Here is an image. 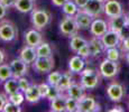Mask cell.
<instances>
[{"label": "cell", "mask_w": 129, "mask_h": 112, "mask_svg": "<svg viewBox=\"0 0 129 112\" xmlns=\"http://www.w3.org/2000/svg\"><path fill=\"white\" fill-rule=\"evenodd\" d=\"M81 84L86 90L95 89L100 83V72L94 71L93 68H84L80 73Z\"/></svg>", "instance_id": "1"}, {"label": "cell", "mask_w": 129, "mask_h": 112, "mask_svg": "<svg viewBox=\"0 0 129 112\" xmlns=\"http://www.w3.org/2000/svg\"><path fill=\"white\" fill-rule=\"evenodd\" d=\"M30 20L33 26L38 30L44 29L51 21V14L45 9H38L35 8L31 10L30 14Z\"/></svg>", "instance_id": "2"}, {"label": "cell", "mask_w": 129, "mask_h": 112, "mask_svg": "<svg viewBox=\"0 0 129 112\" xmlns=\"http://www.w3.org/2000/svg\"><path fill=\"white\" fill-rule=\"evenodd\" d=\"M17 37V28L11 21L1 20L0 21V41L5 43L12 42Z\"/></svg>", "instance_id": "3"}, {"label": "cell", "mask_w": 129, "mask_h": 112, "mask_svg": "<svg viewBox=\"0 0 129 112\" xmlns=\"http://www.w3.org/2000/svg\"><path fill=\"white\" fill-rule=\"evenodd\" d=\"M99 72L101 76L105 79H113L119 72V64L118 62L111 61V59L105 58L100 63L99 66Z\"/></svg>", "instance_id": "4"}, {"label": "cell", "mask_w": 129, "mask_h": 112, "mask_svg": "<svg viewBox=\"0 0 129 112\" xmlns=\"http://www.w3.org/2000/svg\"><path fill=\"white\" fill-rule=\"evenodd\" d=\"M79 26L76 24V20L74 18V16H66L62 19V21L59 22V30L63 35L65 36H74L78 34L79 30Z\"/></svg>", "instance_id": "5"}, {"label": "cell", "mask_w": 129, "mask_h": 112, "mask_svg": "<svg viewBox=\"0 0 129 112\" xmlns=\"http://www.w3.org/2000/svg\"><path fill=\"white\" fill-rule=\"evenodd\" d=\"M54 58L53 56L51 57H37L36 61L34 62L33 66L34 69L37 73L41 74H47L53 71L54 68Z\"/></svg>", "instance_id": "6"}, {"label": "cell", "mask_w": 129, "mask_h": 112, "mask_svg": "<svg viewBox=\"0 0 129 112\" xmlns=\"http://www.w3.org/2000/svg\"><path fill=\"white\" fill-rule=\"evenodd\" d=\"M83 10L92 16L93 18H99L105 12V1L103 0H89Z\"/></svg>", "instance_id": "7"}, {"label": "cell", "mask_w": 129, "mask_h": 112, "mask_svg": "<svg viewBox=\"0 0 129 112\" xmlns=\"http://www.w3.org/2000/svg\"><path fill=\"white\" fill-rule=\"evenodd\" d=\"M9 65L11 67L12 71V76L16 79H19L21 76H25L28 73V64L25 63L23 59L19 58H15L9 63Z\"/></svg>", "instance_id": "8"}, {"label": "cell", "mask_w": 129, "mask_h": 112, "mask_svg": "<svg viewBox=\"0 0 129 112\" xmlns=\"http://www.w3.org/2000/svg\"><path fill=\"white\" fill-rule=\"evenodd\" d=\"M100 38H101V41H102L103 45H105L106 49L111 48V47H118L119 45L121 44V38H120L119 33L118 31H115V30H111V29H109Z\"/></svg>", "instance_id": "9"}, {"label": "cell", "mask_w": 129, "mask_h": 112, "mask_svg": "<svg viewBox=\"0 0 129 112\" xmlns=\"http://www.w3.org/2000/svg\"><path fill=\"white\" fill-rule=\"evenodd\" d=\"M123 14V9L118 0H106L105 1V15L108 18L119 16Z\"/></svg>", "instance_id": "10"}, {"label": "cell", "mask_w": 129, "mask_h": 112, "mask_svg": "<svg viewBox=\"0 0 129 112\" xmlns=\"http://www.w3.org/2000/svg\"><path fill=\"white\" fill-rule=\"evenodd\" d=\"M100 110V105L95 102L92 96L84 95L80 101H79L78 111L79 112H93Z\"/></svg>", "instance_id": "11"}, {"label": "cell", "mask_w": 129, "mask_h": 112, "mask_svg": "<svg viewBox=\"0 0 129 112\" xmlns=\"http://www.w3.org/2000/svg\"><path fill=\"white\" fill-rule=\"evenodd\" d=\"M107 95L113 102H119L122 100L123 95H125V90L123 86L119 83H111L107 88Z\"/></svg>", "instance_id": "12"}, {"label": "cell", "mask_w": 129, "mask_h": 112, "mask_svg": "<svg viewBox=\"0 0 129 112\" xmlns=\"http://www.w3.org/2000/svg\"><path fill=\"white\" fill-rule=\"evenodd\" d=\"M109 30V25L106 20L101 18H94L90 27V33L95 37L103 36Z\"/></svg>", "instance_id": "13"}, {"label": "cell", "mask_w": 129, "mask_h": 112, "mask_svg": "<svg viewBox=\"0 0 129 112\" xmlns=\"http://www.w3.org/2000/svg\"><path fill=\"white\" fill-rule=\"evenodd\" d=\"M19 57L23 59L25 63H27L28 65H30V64H34V62L36 61V58L38 56H37V52H36L35 47L26 45V46H24L23 48L20 49Z\"/></svg>", "instance_id": "14"}, {"label": "cell", "mask_w": 129, "mask_h": 112, "mask_svg": "<svg viewBox=\"0 0 129 112\" xmlns=\"http://www.w3.org/2000/svg\"><path fill=\"white\" fill-rule=\"evenodd\" d=\"M76 20V24H78L79 28L80 29H89L91 27V24L93 21V17L90 16L89 14H86L83 9H80L78 11V14L74 16Z\"/></svg>", "instance_id": "15"}, {"label": "cell", "mask_w": 129, "mask_h": 112, "mask_svg": "<svg viewBox=\"0 0 129 112\" xmlns=\"http://www.w3.org/2000/svg\"><path fill=\"white\" fill-rule=\"evenodd\" d=\"M25 42H26V45H29V46H33L36 48L39 44L43 43V37H42V34L39 33L38 29H30L27 33H25Z\"/></svg>", "instance_id": "16"}, {"label": "cell", "mask_w": 129, "mask_h": 112, "mask_svg": "<svg viewBox=\"0 0 129 112\" xmlns=\"http://www.w3.org/2000/svg\"><path fill=\"white\" fill-rule=\"evenodd\" d=\"M127 24H128L127 22V15H125V14H121V15H119V16L109 18V21H108L109 29L115 30V31H118V33Z\"/></svg>", "instance_id": "17"}, {"label": "cell", "mask_w": 129, "mask_h": 112, "mask_svg": "<svg viewBox=\"0 0 129 112\" xmlns=\"http://www.w3.org/2000/svg\"><path fill=\"white\" fill-rule=\"evenodd\" d=\"M89 44V48H90V53H91V56L93 57H96L99 56L101 53H103L106 49L105 45H103L102 41H101L100 37H95L93 36L90 41L88 42Z\"/></svg>", "instance_id": "18"}, {"label": "cell", "mask_w": 129, "mask_h": 112, "mask_svg": "<svg viewBox=\"0 0 129 112\" xmlns=\"http://www.w3.org/2000/svg\"><path fill=\"white\" fill-rule=\"evenodd\" d=\"M85 88L82 85V84H78V83H72L71 86L68 89V91H66V95L68 96H71V98L75 99V100L80 101L81 99L83 98L84 95H85Z\"/></svg>", "instance_id": "19"}, {"label": "cell", "mask_w": 129, "mask_h": 112, "mask_svg": "<svg viewBox=\"0 0 129 112\" xmlns=\"http://www.w3.org/2000/svg\"><path fill=\"white\" fill-rule=\"evenodd\" d=\"M24 94H25L26 101L29 102V103H37L41 99H43L41 95V92H39V89H38L37 84H31V85L24 92Z\"/></svg>", "instance_id": "20"}, {"label": "cell", "mask_w": 129, "mask_h": 112, "mask_svg": "<svg viewBox=\"0 0 129 112\" xmlns=\"http://www.w3.org/2000/svg\"><path fill=\"white\" fill-rule=\"evenodd\" d=\"M84 66H85L84 58L81 57L80 55H75L71 57V59L69 61V69L72 73H81L84 69Z\"/></svg>", "instance_id": "21"}, {"label": "cell", "mask_w": 129, "mask_h": 112, "mask_svg": "<svg viewBox=\"0 0 129 112\" xmlns=\"http://www.w3.org/2000/svg\"><path fill=\"white\" fill-rule=\"evenodd\" d=\"M66 96L68 95H63V93H62L57 98L53 99L51 101V110L54 112L66 111Z\"/></svg>", "instance_id": "22"}, {"label": "cell", "mask_w": 129, "mask_h": 112, "mask_svg": "<svg viewBox=\"0 0 129 112\" xmlns=\"http://www.w3.org/2000/svg\"><path fill=\"white\" fill-rule=\"evenodd\" d=\"M4 90L6 92L7 95L12 93H16V92L20 91V88H19V83H18V79L16 78H10L7 81L4 82Z\"/></svg>", "instance_id": "23"}, {"label": "cell", "mask_w": 129, "mask_h": 112, "mask_svg": "<svg viewBox=\"0 0 129 112\" xmlns=\"http://www.w3.org/2000/svg\"><path fill=\"white\" fill-rule=\"evenodd\" d=\"M14 7L19 12L27 14V12H31V10L34 9V1H31V0H16Z\"/></svg>", "instance_id": "24"}, {"label": "cell", "mask_w": 129, "mask_h": 112, "mask_svg": "<svg viewBox=\"0 0 129 112\" xmlns=\"http://www.w3.org/2000/svg\"><path fill=\"white\" fill-rule=\"evenodd\" d=\"M88 44V41L86 39H84L83 37L79 36L78 34L74 35V36L71 37V41H70V48L71 51H73L74 53H76V52L79 51V49L81 48L82 46Z\"/></svg>", "instance_id": "25"}, {"label": "cell", "mask_w": 129, "mask_h": 112, "mask_svg": "<svg viewBox=\"0 0 129 112\" xmlns=\"http://www.w3.org/2000/svg\"><path fill=\"white\" fill-rule=\"evenodd\" d=\"M73 83L72 82V74L71 71L70 72H65V73L62 74V78L59 80V83L57 84V88L61 90L62 92H66L68 89L71 86V84Z\"/></svg>", "instance_id": "26"}, {"label": "cell", "mask_w": 129, "mask_h": 112, "mask_svg": "<svg viewBox=\"0 0 129 112\" xmlns=\"http://www.w3.org/2000/svg\"><path fill=\"white\" fill-rule=\"evenodd\" d=\"M62 10H63L64 15H66V16H75V15L78 14V11L80 10V8H79V6L74 2V0H69L66 4L63 5Z\"/></svg>", "instance_id": "27"}, {"label": "cell", "mask_w": 129, "mask_h": 112, "mask_svg": "<svg viewBox=\"0 0 129 112\" xmlns=\"http://www.w3.org/2000/svg\"><path fill=\"white\" fill-rule=\"evenodd\" d=\"M37 56L38 57H51L52 55V48L48 43H42L36 47Z\"/></svg>", "instance_id": "28"}, {"label": "cell", "mask_w": 129, "mask_h": 112, "mask_svg": "<svg viewBox=\"0 0 129 112\" xmlns=\"http://www.w3.org/2000/svg\"><path fill=\"white\" fill-rule=\"evenodd\" d=\"M10 78H14L10 65L9 64H5V63L1 64L0 65V80H1V82L7 81V80Z\"/></svg>", "instance_id": "29"}, {"label": "cell", "mask_w": 129, "mask_h": 112, "mask_svg": "<svg viewBox=\"0 0 129 112\" xmlns=\"http://www.w3.org/2000/svg\"><path fill=\"white\" fill-rule=\"evenodd\" d=\"M120 56H121V53L118 47H111V48L106 49V58L118 62L120 59Z\"/></svg>", "instance_id": "30"}, {"label": "cell", "mask_w": 129, "mask_h": 112, "mask_svg": "<svg viewBox=\"0 0 129 112\" xmlns=\"http://www.w3.org/2000/svg\"><path fill=\"white\" fill-rule=\"evenodd\" d=\"M8 100L10 102H12V103L17 104V105H21V104H23V102L26 100V99H25L24 92L18 91V92H16V93L9 94V95H8Z\"/></svg>", "instance_id": "31"}, {"label": "cell", "mask_w": 129, "mask_h": 112, "mask_svg": "<svg viewBox=\"0 0 129 112\" xmlns=\"http://www.w3.org/2000/svg\"><path fill=\"white\" fill-rule=\"evenodd\" d=\"M61 78H62L61 72H49L48 75H47V83L52 86H57Z\"/></svg>", "instance_id": "32"}, {"label": "cell", "mask_w": 129, "mask_h": 112, "mask_svg": "<svg viewBox=\"0 0 129 112\" xmlns=\"http://www.w3.org/2000/svg\"><path fill=\"white\" fill-rule=\"evenodd\" d=\"M79 101L71 96H66V111L68 112H75L78 111Z\"/></svg>", "instance_id": "33"}, {"label": "cell", "mask_w": 129, "mask_h": 112, "mask_svg": "<svg viewBox=\"0 0 129 112\" xmlns=\"http://www.w3.org/2000/svg\"><path fill=\"white\" fill-rule=\"evenodd\" d=\"M2 111L4 112H19V111H21V109H20V105H17V104H15L9 100H7Z\"/></svg>", "instance_id": "34"}, {"label": "cell", "mask_w": 129, "mask_h": 112, "mask_svg": "<svg viewBox=\"0 0 129 112\" xmlns=\"http://www.w3.org/2000/svg\"><path fill=\"white\" fill-rule=\"evenodd\" d=\"M62 93H63V92H62L61 90L57 88V86H52L51 85V89H49L46 99H47V100H49V101H52L53 99H55V98H57L58 95H61Z\"/></svg>", "instance_id": "35"}, {"label": "cell", "mask_w": 129, "mask_h": 112, "mask_svg": "<svg viewBox=\"0 0 129 112\" xmlns=\"http://www.w3.org/2000/svg\"><path fill=\"white\" fill-rule=\"evenodd\" d=\"M18 83H19V88H20L21 92H25L29 86L31 85V84L29 83V80H27L25 76H21V78L18 79Z\"/></svg>", "instance_id": "36"}, {"label": "cell", "mask_w": 129, "mask_h": 112, "mask_svg": "<svg viewBox=\"0 0 129 112\" xmlns=\"http://www.w3.org/2000/svg\"><path fill=\"white\" fill-rule=\"evenodd\" d=\"M76 54H78V55H80L81 57H83V58H86V57L91 56L90 48H89V44H86V45H84V46L81 47V48L76 52Z\"/></svg>", "instance_id": "37"}, {"label": "cell", "mask_w": 129, "mask_h": 112, "mask_svg": "<svg viewBox=\"0 0 129 112\" xmlns=\"http://www.w3.org/2000/svg\"><path fill=\"white\" fill-rule=\"evenodd\" d=\"M38 89H39V92H41L42 98L46 99L49 89H51V85H49L48 83H41V84H38Z\"/></svg>", "instance_id": "38"}, {"label": "cell", "mask_w": 129, "mask_h": 112, "mask_svg": "<svg viewBox=\"0 0 129 112\" xmlns=\"http://www.w3.org/2000/svg\"><path fill=\"white\" fill-rule=\"evenodd\" d=\"M119 35H120L121 41L128 38V37H129V24H127L122 29H121L120 31H119Z\"/></svg>", "instance_id": "39"}, {"label": "cell", "mask_w": 129, "mask_h": 112, "mask_svg": "<svg viewBox=\"0 0 129 112\" xmlns=\"http://www.w3.org/2000/svg\"><path fill=\"white\" fill-rule=\"evenodd\" d=\"M121 51L123 52H128L129 51V37L126 39H123V41H121Z\"/></svg>", "instance_id": "40"}, {"label": "cell", "mask_w": 129, "mask_h": 112, "mask_svg": "<svg viewBox=\"0 0 129 112\" xmlns=\"http://www.w3.org/2000/svg\"><path fill=\"white\" fill-rule=\"evenodd\" d=\"M2 5H4L6 8H10V7H14L15 6V2L16 0H0Z\"/></svg>", "instance_id": "41"}, {"label": "cell", "mask_w": 129, "mask_h": 112, "mask_svg": "<svg viewBox=\"0 0 129 112\" xmlns=\"http://www.w3.org/2000/svg\"><path fill=\"white\" fill-rule=\"evenodd\" d=\"M7 9L8 8H6V7L0 2V20H2V19L5 18V16H6V14H7Z\"/></svg>", "instance_id": "42"}, {"label": "cell", "mask_w": 129, "mask_h": 112, "mask_svg": "<svg viewBox=\"0 0 129 112\" xmlns=\"http://www.w3.org/2000/svg\"><path fill=\"white\" fill-rule=\"evenodd\" d=\"M69 0H52V4H53V6L55 7H63L64 4H66Z\"/></svg>", "instance_id": "43"}, {"label": "cell", "mask_w": 129, "mask_h": 112, "mask_svg": "<svg viewBox=\"0 0 129 112\" xmlns=\"http://www.w3.org/2000/svg\"><path fill=\"white\" fill-rule=\"evenodd\" d=\"M8 99L6 98V95H4V94H0V111L4 110V106L5 104H6V102Z\"/></svg>", "instance_id": "44"}, {"label": "cell", "mask_w": 129, "mask_h": 112, "mask_svg": "<svg viewBox=\"0 0 129 112\" xmlns=\"http://www.w3.org/2000/svg\"><path fill=\"white\" fill-rule=\"evenodd\" d=\"M88 1H89V0H74V2L78 5L80 9H83L84 7H85V5L88 4Z\"/></svg>", "instance_id": "45"}, {"label": "cell", "mask_w": 129, "mask_h": 112, "mask_svg": "<svg viewBox=\"0 0 129 112\" xmlns=\"http://www.w3.org/2000/svg\"><path fill=\"white\" fill-rule=\"evenodd\" d=\"M110 112H116V111H119V112H122L123 111V109L121 108L120 105H117V106H113L112 109H110V110H109Z\"/></svg>", "instance_id": "46"}, {"label": "cell", "mask_w": 129, "mask_h": 112, "mask_svg": "<svg viewBox=\"0 0 129 112\" xmlns=\"http://www.w3.org/2000/svg\"><path fill=\"white\" fill-rule=\"evenodd\" d=\"M4 62H5V53L2 49H0V65L4 64Z\"/></svg>", "instance_id": "47"}, {"label": "cell", "mask_w": 129, "mask_h": 112, "mask_svg": "<svg viewBox=\"0 0 129 112\" xmlns=\"http://www.w3.org/2000/svg\"><path fill=\"white\" fill-rule=\"evenodd\" d=\"M125 57H126V61H127V63L129 64V51L126 52V56Z\"/></svg>", "instance_id": "48"}, {"label": "cell", "mask_w": 129, "mask_h": 112, "mask_svg": "<svg viewBox=\"0 0 129 112\" xmlns=\"http://www.w3.org/2000/svg\"><path fill=\"white\" fill-rule=\"evenodd\" d=\"M127 22H128V24H129V14L127 15Z\"/></svg>", "instance_id": "49"}, {"label": "cell", "mask_w": 129, "mask_h": 112, "mask_svg": "<svg viewBox=\"0 0 129 112\" xmlns=\"http://www.w3.org/2000/svg\"><path fill=\"white\" fill-rule=\"evenodd\" d=\"M31 1H35V0H31Z\"/></svg>", "instance_id": "50"}, {"label": "cell", "mask_w": 129, "mask_h": 112, "mask_svg": "<svg viewBox=\"0 0 129 112\" xmlns=\"http://www.w3.org/2000/svg\"><path fill=\"white\" fill-rule=\"evenodd\" d=\"M128 108H129V104H128Z\"/></svg>", "instance_id": "51"}, {"label": "cell", "mask_w": 129, "mask_h": 112, "mask_svg": "<svg viewBox=\"0 0 129 112\" xmlns=\"http://www.w3.org/2000/svg\"><path fill=\"white\" fill-rule=\"evenodd\" d=\"M0 82H1V80H0Z\"/></svg>", "instance_id": "52"}, {"label": "cell", "mask_w": 129, "mask_h": 112, "mask_svg": "<svg viewBox=\"0 0 129 112\" xmlns=\"http://www.w3.org/2000/svg\"><path fill=\"white\" fill-rule=\"evenodd\" d=\"M103 1H106V0H103Z\"/></svg>", "instance_id": "53"}]
</instances>
